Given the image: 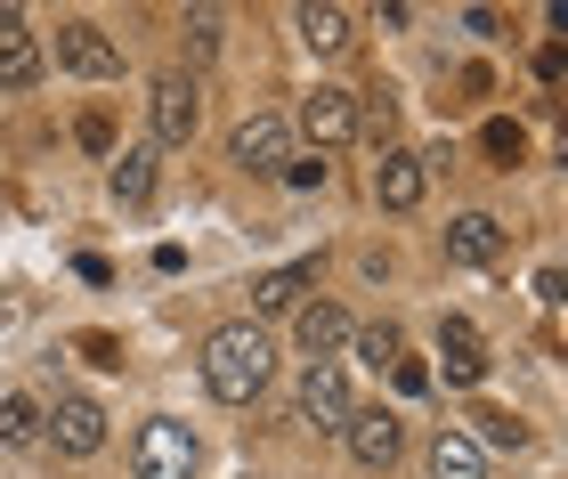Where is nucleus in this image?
Wrapping results in <instances>:
<instances>
[{
  "mask_svg": "<svg viewBox=\"0 0 568 479\" xmlns=\"http://www.w3.org/2000/svg\"><path fill=\"white\" fill-rule=\"evenodd\" d=\"M308 293H317V261H284V268H268L261 285H252V325H261V317H293Z\"/></svg>",
  "mask_w": 568,
  "mask_h": 479,
  "instance_id": "nucleus-14",
  "label": "nucleus"
},
{
  "mask_svg": "<svg viewBox=\"0 0 568 479\" xmlns=\"http://www.w3.org/2000/svg\"><path fill=\"white\" fill-rule=\"evenodd\" d=\"M536 82H545V90H560V82H568V49H560V41L536 49Z\"/></svg>",
  "mask_w": 568,
  "mask_h": 479,
  "instance_id": "nucleus-26",
  "label": "nucleus"
},
{
  "mask_svg": "<svg viewBox=\"0 0 568 479\" xmlns=\"http://www.w3.org/2000/svg\"><path fill=\"white\" fill-rule=\"evenodd\" d=\"M73 349H82V366H98V374H114V366H122V342H114V334H82Z\"/></svg>",
  "mask_w": 568,
  "mask_h": 479,
  "instance_id": "nucleus-24",
  "label": "nucleus"
},
{
  "mask_svg": "<svg viewBox=\"0 0 568 479\" xmlns=\"http://www.w3.org/2000/svg\"><path fill=\"white\" fill-rule=\"evenodd\" d=\"M471 422H479V431H471L479 456H487V447H511V456L528 447V422H520V415H471Z\"/></svg>",
  "mask_w": 568,
  "mask_h": 479,
  "instance_id": "nucleus-20",
  "label": "nucleus"
},
{
  "mask_svg": "<svg viewBox=\"0 0 568 479\" xmlns=\"http://www.w3.org/2000/svg\"><path fill=\"white\" fill-rule=\"evenodd\" d=\"M195 463H203V447H195V431L179 415L139 422V439H131V471L139 479H195Z\"/></svg>",
  "mask_w": 568,
  "mask_h": 479,
  "instance_id": "nucleus-2",
  "label": "nucleus"
},
{
  "mask_svg": "<svg viewBox=\"0 0 568 479\" xmlns=\"http://www.w3.org/2000/svg\"><path fill=\"white\" fill-rule=\"evenodd\" d=\"M349 334H357V325L333 309V300H301V309H293V342H301L308 366H333V358L349 349Z\"/></svg>",
  "mask_w": 568,
  "mask_h": 479,
  "instance_id": "nucleus-12",
  "label": "nucleus"
},
{
  "mask_svg": "<svg viewBox=\"0 0 568 479\" xmlns=\"http://www.w3.org/2000/svg\"><path fill=\"white\" fill-rule=\"evenodd\" d=\"M106 187H114L122 212H146L154 204V146H122L114 171H106Z\"/></svg>",
  "mask_w": 568,
  "mask_h": 479,
  "instance_id": "nucleus-16",
  "label": "nucleus"
},
{
  "mask_svg": "<svg viewBox=\"0 0 568 479\" xmlns=\"http://www.w3.org/2000/svg\"><path fill=\"white\" fill-rule=\"evenodd\" d=\"M349 415H357L349 374H342V366H308V374H301V422H308V431H325V439H342Z\"/></svg>",
  "mask_w": 568,
  "mask_h": 479,
  "instance_id": "nucleus-9",
  "label": "nucleus"
},
{
  "mask_svg": "<svg viewBox=\"0 0 568 479\" xmlns=\"http://www.w3.org/2000/svg\"><path fill=\"white\" fill-rule=\"evenodd\" d=\"M41 439L58 447V456L90 463L98 447H106V407H98V398H82V390H58V407H41Z\"/></svg>",
  "mask_w": 568,
  "mask_h": 479,
  "instance_id": "nucleus-4",
  "label": "nucleus"
},
{
  "mask_svg": "<svg viewBox=\"0 0 568 479\" xmlns=\"http://www.w3.org/2000/svg\"><path fill=\"white\" fill-rule=\"evenodd\" d=\"M41 82V41L24 33L17 9H0V90H33Z\"/></svg>",
  "mask_w": 568,
  "mask_h": 479,
  "instance_id": "nucleus-15",
  "label": "nucleus"
},
{
  "mask_svg": "<svg viewBox=\"0 0 568 479\" xmlns=\"http://www.w3.org/2000/svg\"><path fill=\"white\" fill-rule=\"evenodd\" d=\"M504 244H511V228H504L496 212H455L447 220V261L455 268H496Z\"/></svg>",
  "mask_w": 568,
  "mask_h": 479,
  "instance_id": "nucleus-11",
  "label": "nucleus"
},
{
  "mask_svg": "<svg viewBox=\"0 0 568 479\" xmlns=\"http://www.w3.org/2000/svg\"><path fill=\"white\" fill-rule=\"evenodd\" d=\"M349 349H357V358H366V366H398V358H406L398 325H366V334H349Z\"/></svg>",
  "mask_w": 568,
  "mask_h": 479,
  "instance_id": "nucleus-21",
  "label": "nucleus"
},
{
  "mask_svg": "<svg viewBox=\"0 0 568 479\" xmlns=\"http://www.w3.org/2000/svg\"><path fill=\"white\" fill-rule=\"evenodd\" d=\"M301 131L317 139V155L349 146L357 131H366V106H357V90H342V82H317V90L301 98Z\"/></svg>",
  "mask_w": 568,
  "mask_h": 479,
  "instance_id": "nucleus-6",
  "label": "nucleus"
},
{
  "mask_svg": "<svg viewBox=\"0 0 568 479\" xmlns=\"http://www.w3.org/2000/svg\"><path fill=\"white\" fill-rule=\"evenodd\" d=\"M293 33H301L308 58H342V49L357 41V17L342 9V0H301V9H293Z\"/></svg>",
  "mask_w": 568,
  "mask_h": 479,
  "instance_id": "nucleus-13",
  "label": "nucleus"
},
{
  "mask_svg": "<svg viewBox=\"0 0 568 479\" xmlns=\"http://www.w3.org/2000/svg\"><path fill=\"white\" fill-rule=\"evenodd\" d=\"M342 447H349V463H366V471H390L406 456V422L390 407H357L342 422Z\"/></svg>",
  "mask_w": 568,
  "mask_h": 479,
  "instance_id": "nucleus-8",
  "label": "nucleus"
},
{
  "mask_svg": "<svg viewBox=\"0 0 568 479\" xmlns=\"http://www.w3.org/2000/svg\"><path fill=\"white\" fill-rule=\"evenodd\" d=\"M276 180H284V187H325V155H293Z\"/></svg>",
  "mask_w": 568,
  "mask_h": 479,
  "instance_id": "nucleus-25",
  "label": "nucleus"
},
{
  "mask_svg": "<svg viewBox=\"0 0 568 479\" xmlns=\"http://www.w3.org/2000/svg\"><path fill=\"white\" fill-rule=\"evenodd\" d=\"M438 349H447V358H487L479 334H471V317H447V325H438Z\"/></svg>",
  "mask_w": 568,
  "mask_h": 479,
  "instance_id": "nucleus-22",
  "label": "nucleus"
},
{
  "mask_svg": "<svg viewBox=\"0 0 568 479\" xmlns=\"http://www.w3.org/2000/svg\"><path fill=\"white\" fill-rule=\"evenodd\" d=\"M82 146H90V155H114V131H106V114H82Z\"/></svg>",
  "mask_w": 568,
  "mask_h": 479,
  "instance_id": "nucleus-27",
  "label": "nucleus"
},
{
  "mask_svg": "<svg viewBox=\"0 0 568 479\" xmlns=\"http://www.w3.org/2000/svg\"><path fill=\"white\" fill-rule=\"evenodd\" d=\"M227 163L252 171V180H276V171L293 163V122L284 114H244L236 139H227Z\"/></svg>",
  "mask_w": 568,
  "mask_h": 479,
  "instance_id": "nucleus-5",
  "label": "nucleus"
},
{
  "mask_svg": "<svg viewBox=\"0 0 568 479\" xmlns=\"http://www.w3.org/2000/svg\"><path fill=\"white\" fill-rule=\"evenodd\" d=\"M430 195V163L415 155V146H382V163H374V204L382 212H415Z\"/></svg>",
  "mask_w": 568,
  "mask_h": 479,
  "instance_id": "nucleus-10",
  "label": "nucleus"
},
{
  "mask_svg": "<svg viewBox=\"0 0 568 479\" xmlns=\"http://www.w3.org/2000/svg\"><path fill=\"white\" fill-rule=\"evenodd\" d=\"M146 122H154V146H187L203 131V82L195 73H154V90H146Z\"/></svg>",
  "mask_w": 568,
  "mask_h": 479,
  "instance_id": "nucleus-3",
  "label": "nucleus"
},
{
  "mask_svg": "<svg viewBox=\"0 0 568 479\" xmlns=\"http://www.w3.org/2000/svg\"><path fill=\"white\" fill-rule=\"evenodd\" d=\"M58 65L82 73V82H122V41L90 17H65L58 24Z\"/></svg>",
  "mask_w": 568,
  "mask_h": 479,
  "instance_id": "nucleus-7",
  "label": "nucleus"
},
{
  "mask_svg": "<svg viewBox=\"0 0 568 479\" xmlns=\"http://www.w3.org/2000/svg\"><path fill=\"white\" fill-rule=\"evenodd\" d=\"M187 49H195V58L220 49V9H187Z\"/></svg>",
  "mask_w": 568,
  "mask_h": 479,
  "instance_id": "nucleus-23",
  "label": "nucleus"
},
{
  "mask_svg": "<svg viewBox=\"0 0 568 479\" xmlns=\"http://www.w3.org/2000/svg\"><path fill=\"white\" fill-rule=\"evenodd\" d=\"M0 447H41V398L33 390L0 398Z\"/></svg>",
  "mask_w": 568,
  "mask_h": 479,
  "instance_id": "nucleus-18",
  "label": "nucleus"
},
{
  "mask_svg": "<svg viewBox=\"0 0 568 479\" xmlns=\"http://www.w3.org/2000/svg\"><path fill=\"white\" fill-rule=\"evenodd\" d=\"M423 463H430V479H487V456L471 447V431H438Z\"/></svg>",
  "mask_w": 568,
  "mask_h": 479,
  "instance_id": "nucleus-17",
  "label": "nucleus"
},
{
  "mask_svg": "<svg viewBox=\"0 0 568 479\" xmlns=\"http://www.w3.org/2000/svg\"><path fill=\"white\" fill-rule=\"evenodd\" d=\"M479 155L496 163V171H511V163L528 155V131H520V122H487V131H479Z\"/></svg>",
  "mask_w": 568,
  "mask_h": 479,
  "instance_id": "nucleus-19",
  "label": "nucleus"
},
{
  "mask_svg": "<svg viewBox=\"0 0 568 479\" xmlns=\"http://www.w3.org/2000/svg\"><path fill=\"white\" fill-rule=\"evenodd\" d=\"M390 374H398V390H430V366H423V358H398Z\"/></svg>",
  "mask_w": 568,
  "mask_h": 479,
  "instance_id": "nucleus-28",
  "label": "nucleus"
},
{
  "mask_svg": "<svg viewBox=\"0 0 568 479\" xmlns=\"http://www.w3.org/2000/svg\"><path fill=\"white\" fill-rule=\"evenodd\" d=\"M268 374H276L268 325L227 317V325H212V334H203V390H212L220 407H252V398L268 390Z\"/></svg>",
  "mask_w": 568,
  "mask_h": 479,
  "instance_id": "nucleus-1",
  "label": "nucleus"
}]
</instances>
